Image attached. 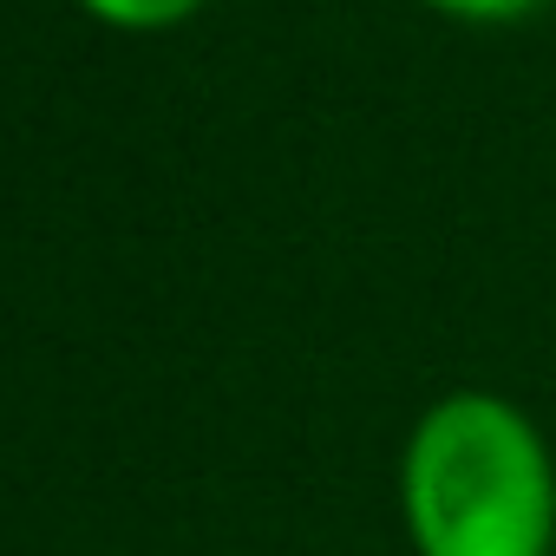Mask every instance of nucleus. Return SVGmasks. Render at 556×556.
<instances>
[{
  "label": "nucleus",
  "mask_w": 556,
  "mask_h": 556,
  "mask_svg": "<svg viewBox=\"0 0 556 556\" xmlns=\"http://www.w3.org/2000/svg\"><path fill=\"white\" fill-rule=\"evenodd\" d=\"M86 8L99 21H112V27H177V21H190L203 8V0H86Z\"/></svg>",
  "instance_id": "obj_2"
},
{
  "label": "nucleus",
  "mask_w": 556,
  "mask_h": 556,
  "mask_svg": "<svg viewBox=\"0 0 556 556\" xmlns=\"http://www.w3.org/2000/svg\"><path fill=\"white\" fill-rule=\"evenodd\" d=\"M432 14H452V21H471V27H510V21H530L556 0H426Z\"/></svg>",
  "instance_id": "obj_3"
},
{
  "label": "nucleus",
  "mask_w": 556,
  "mask_h": 556,
  "mask_svg": "<svg viewBox=\"0 0 556 556\" xmlns=\"http://www.w3.org/2000/svg\"><path fill=\"white\" fill-rule=\"evenodd\" d=\"M400 510L419 556H549V445L504 393H445L406 439Z\"/></svg>",
  "instance_id": "obj_1"
}]
</instances>
